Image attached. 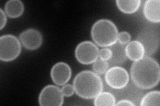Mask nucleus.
I'll use <instances>...</instances> for the list:
<instances>
[{"label": "nucleus", "mask_w": 160, "mask_h": 106, "mask_svg": "<svg viewBox=\"0 0 160 106\" xmlns=\"http://www.w3.org/2000/svg\"><path fill=\"white\" fill-rule=\"evenodd\" d=\"M19 41L26 49L33 50L38 49L41 46L43 37L38 30L28 29L19 35Z\"/></svg>", "instance_id": "1a4fd4ad"}, {"label": "nucleus", "mask_w": 160, "mask_h": 106, "mask_svg": "<svg viewBox=\"0 0 160 106\" xmlns=\"http://www.w3.org/2000/svg\"><path fill=\"white\" fill-rule=\"evenodd\" d=\"M7 23V17L6 13H5L2 9H0V29H3V28L6 26Z\"/></svg>", "instance_id": "4be33fe9"}, {"label": "nucleus", "mask_w": 160, "mask_h": 106, "mask_svg": "<svg viewBox=\"0 0 160 106\" xmlns=\"http://www.w3.org/2000/svg\"><path fill=\"white\" fill-rule=\"evenodd\" d=\"M5 11L11 18H17L24 12V5L20 0H9L5 5Z\"/></svg>", "instance_id": "4468645a"}, {"label": "nucleus", "mask_w": 160, "mask_h": 106, "mask_svg": "<svg viewBox=\"0 0 160 106\" xmlns=\"http://www.w3.org/2000/svg\"><path fill=\"white\" fill-rule=\"evenodd\" d=\"M126 56L130 60L136 61L145 56V50L143 45L138 41H132L128 43L125 47Z\"/></svg>", "instance_id": "ddd939ff"}, {"label": "nucleus", "mask_w": 160, "mask_h": 106, "mask_svg": "<svg viewBox=\"0 0 160 106\" xmlns=\"http://www.w3.org/2000/svg\"><path fill=\"white\" fill-rule=\"evenodd\" d=\"M109 63L108 61H105L102 59H98L93 64V70L95 73L98 75H102L106 72L109 69Z\"/></svg>", "instance_id": "a211bd4d"}, {"label": "nucleus", "mask_w": 160, "mask_h": 106, "mask_svg": "<svg viewBox=\"0 0 160 106\" xmlns=\"http://www.w3.org/2000/svg\"><path fill=\"white\" fill-rule=\"evenodd\" d=\"M112 50L108 48H103L99 50V57L100 59H102L105 61H108V60L112 57Z\"/></svg>", "instance_id": "412c9836"}, {"label": "nucleus", "mask_w": 160, "mask_h": 106, "mask_svg": "<svg viewBox=\"0 0 160 106\" xmlns=\"http://www.w3.org/2000/svg\"><path fill=\"white\" fill-rule=\"evenodd\" d=\"M160 104V92L152 91L144 95L142 99L140 105L142 106H159Z\"/></svg>", "instance_id": "f3484780"}, {"label": "nucleus", "mask_w": 160, "mask_h": 106, "mask_svg": "<svg viewBox=\"0 0 160 106\" xmlns=\"http://www.w3.org/2000/svg\"><path fill=\"white\" fill-rule=\"evenodd\" d=\"M75 92L79 97L86 99L96 98L103 90V85L99 76L90 70L79 72L73 80Z\"/></svg>", "instance_id": "f03ea898"}, {"label": "nucleus", "mask_w": 160, "mask_h": 106, "mask_svg": "<svg viewBox=\"0 0 160 106\" xmlns=\"http://www.w3.org/2000/svg\"><path fill=\"white\" fill-rule=\"evenodd\" d=\"M115 105H122V106H134L135 104H133L132 101L128 99H122L120 100L118 103L115 104Z\"/></svg>", "instance_id": "5701e85b"}, {"label": "nucleus", "mask_w": 160, "mask_h": 106, "mask_svg": "<svg viewBox=\"0 0 160 106\" xmlns=\"http://www.w3.org/2000/svg\"><path fill=\"white\" fill-rule=\"evenodd\" d=\"M131 35H130V34L128 32L122 31L118 34V41L119 43L124 45L130 42V41H131Z\"/></svg>", "instance_id": "6ab92c4d"}, {"label": "nucleus", "mask_w": 160, "mask_h": 106, "mask_svg": "<svg viewBox=\"0 0 160 106\" xmlns=\"http://www.w3.org/2000/svg\"><path fill=\"white\" fill-rule=\"evenodd\" d=\"M137 41L143 45L145 50V56L149 57L156 53L159 47V31H156L154 28L149 27L144 28L138 34Z\"/></svg>", "instance_id": "39448f33"}, {"label": "nucleus", "mask_w": 160, "mask_h": 106, "mask_svg": "<svg viewBox=\"0 0 160 106\" xmlns=\"http://www.w3.org/2000/svg\"><path fill=\"white\" fill-rule=\"evenodd\" d=\"M110 49L112 50V57L108 60L109 65L116 66L122 64L126 62L127 59V56L126 53V50L123 44L121 43H116L110 47Z\"/></svg>", "instance_id": "f8f14e48"}, {"label": "nucleus", "mask_w": 160, "mask_h": 106, "mask_svg": "<svg viewBox=\"0 0 160 106\" xmlns=\"http://www.w3.org/2000/svg\"><path fill=\"white\" fill-rule=\"evenodd\" d=\"M105 80L109 86L113 89H123L129 82V76L127 70L118 66L108 69L105 73Z\"/></svg>", "instance_id": "0eeeda50"}, {"label": "nucleus", "mask_w": 160, "mask_h": 106, "mask_svg": "<svg viewBox=\"0 0 160 106\" xmlns=\"http://www.w3.org/2000/svg\"><path fill=\"white\" fill-rule=\"evenodd\" d=\"M116 104V98L110 92H101L94 99V105L96 106H113Z\"/></svg>", "instance_id": "dca6fc26"}, {"label": "nucleus", "mask_w": 160, "mask_h": 106, "mask_svg": "<svg viewBox=\"0 0 160 106\" xmlns=\"http://www.w3.org/2000/svg\"><path fill=\"white\" fill-rule=\"evenodd\" d=\"M118 29L113 22L109 19L98 20L93 25L91 35L93 41L98 46L111 47L118 41Z\"/></svg>", "instance_id": "7ed1b4c3"}, {"label": "nucleus", "mask_w": 160, "mask_h": 106, "mask_svg": "<svg viewBox=\"0 0 160 106\" xmlns=\"http://www.w3.org/2000/svg\"><path fill=\"white\" fill-rule=\"evenodd\" d=\"M117 6L122 12L132 14L136 12L141 6L140 0H117Z\"/></svg>", "instance_id": "2eb2a0df"}, {"label": "nucleus", "mask_w": 160, "mask_h": 106, "mask_svg": "<svg viewBox=\"0 0 160 106\" xmlns=\"http://www.w3.org/2000/svg\"><path fill=\"white\" fill-rule=\"evenodd\" d=\"M50 75L52 81L56 85H63L71 78L72 69L67 63L59 62L53 66Z\"/></svg>", "instance_id": "9d476101"}, {"label": "nucleus", "mask_w": 160, "mask_h": 106, "mask_svg": "<svg viewBox=\"0 0 160 106\" xmlns=\"http://www.w3.org/2000/svg\"><path fill=\"white\" fill-rule=\"evenodd\" d=\"M22 51L19 40L12 35H5L0 37V59L9 62L17 58Z\"/></svg>", "instance_id": "20e7f679"}, {"label": "nucleus", "mask_w": 160, "mask_h": 106, "mask_svg": "<svg viewBox=\"0 0 160 106\" xmlns=\"http://www.w3.org/2000/svg\"><path fill=\"white\" fill-rule=\"evenodd\" d=\"M130 75L133 82L137 87L144 90L152 89L159 82V63L156 59L144 56L132 64Z\"/></svg>", "instance_id": "f257e3e1"}, {"label": "nucleus", "mask_w": 160, "mask_h": 106, "mask_svg": "<svg viewBox=\"0 0 160 106\" xmlns=\"http://www.w3.org/2000/svg\"><path fill=\"white\" fill-rule=\"evenodd\" d=\"M62 92L63 93V96H66V97L72 96L75 92L73 85L69 84H64L62 88Z\"/></svg>", "instance_id": "aec40b11"}, {"label": "nucleus", "mask_w": 160, "mask_h": 106, "mask_svg": "<svg viewBox=\"0 0 160 106\" xmlns=\"http://www.w3.org/2000/svg\"><path fill=\"white\" fill-rule=\"evenodd\" d=\"M99 50L92 41H86L79 43L75 50L78 61L83 64H93L98 59Z\"/></svg>", "instance_id": "423d86ee"}, {"label": "nucleus", "mask_w": 160, "mask_h": 106, "mask_svg": "<svg viewBox=\"0 0 160 106\" xmlns=\"http://www.w3.org/2000/svg\"><path fill=\"white\" fill-rule=\"evenodd\" d=\"M39 104L42 106H62L63 104V95L57 85H48L45 86L39 95Z\"/></svg>", "instance_id": "6e6552de"}, {"label": "nucleus", "mask_w": 160, "mask_h": 106, "mask_svg": "<svg viewBox=\"0 0 160 106\" xmlns=\"http://www.w3.org/2000/svg\"><path fill=\"white\" fill-rule=\"evenodd\" d=\"M160 2L159 0H147L143 6L144 16L152 23L160 22Z\"/></svg>", "instance_id": "9b49d317"}]
</instances>
